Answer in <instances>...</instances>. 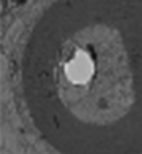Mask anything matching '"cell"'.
Masks as SVG:
<instances>
[{
    "label": "cell",
    "instance_id": "6da1fadb",
    "mask_svg": "<svg viewBox=\"0 0 142 154\" xmlns=\"http://www.w3.org/2000/svg\"><path fill=\"white\" fill-rule=\"evenodd\" d=\"M30 121L60 154H142V0H55L21 53Z\"/></svg>",
    "mask_w": 142,
    "mask_h": 154
}]
</instances>
